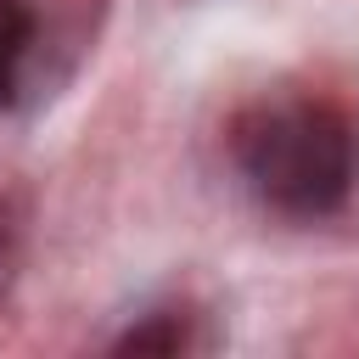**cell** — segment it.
Returning <instances> with one entry per match:
<instances>
[{
  "instance_id": "6da1fadb",
  "label": "cell",
  "mask_w": 359,
  "mask_h": 359,
  "mask_svg": "<svg viewBox=\"0 0 359 359\" xmlns=\"http://www.w3.org/2000/svg\"><path fill=\"white\" fill-rule=\"evenodd\" d=\"M236 168L286 219H325L359 180V129L331 101H258L230 129Z\"/></svg>"
},
{
  "instance_id": "7a4b0ae2",
  "label": "cell",
  "mask_w": 359,
  "mask_h": 359,
  "mask_svg": "<svg viewBox=\"0 0 359 359\" xmlns=\"http://www.w3.org/2000/svg\"><path fill=\"white\" fill-rule=\"evenodd\" d=\"M202 348V331H196V314L191 309H151L146 320H135L129 331L112 337V353H157V359H180Z\"/></svg>"
},
{
  "instance_id": "3957f363",
  "label": "cell",
  "mask_w": 359,
  "mask_h": 359,
  "mask_svg": "<svg viewBox=\"0 0 359 359\" xmlns=\"http://www.w3.org/2000/svg\"><path fill=\"white\" fill-rule=\"evenodd\" d=\"M28 45H34V6L28 0H0V107L17 95Z\"/></svg>"
},
{
  "instance_id": "277c9868",
  "label": "cell",
  "mask_w": 359,
  "mask_h": 359,
  "mask_svg": "<svg viewBox=\"0 0 359 359\" xmlns=\"http://www.w3.org/2000/svg\"><path fill=\"white\" fill-rule=\"evenodd\" d=\"M28 252V196L17 185H0V303L11 297Z\"/></svg>"
}]
</instances>
